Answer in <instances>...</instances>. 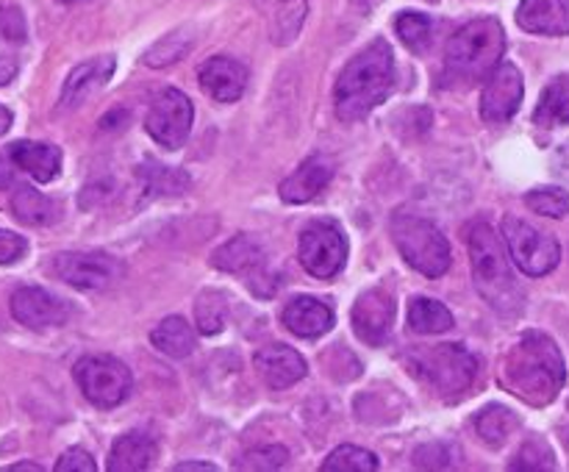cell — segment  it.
Returning <instances> with one entry per match:
<instances>
[{
    "label": "cell",
    "mask_w": 569,
    "mask_h": 472,
    "mask_svg": "<svg viewBox=\"0 0 569 472\" xmlns=\"http://www.w3.org/2000/svg\"><path fill=\"white\" fill-rule=\"evenodd\" d=\"M565 359L553 339L542 331L522 333L500 366V383L528 405L553 403L565 386Z\"/></svg>",
    "instance_id": "6da1fadb"
},
{
    "label": "cell",
    "mask_w": 569,
    "mask_h": 472,
    "mask_svg": "<svg viewBox=\"0 0 569 472\" xmlns=\"http://www.w3.org/2000/svg\"><path fill=\"white\" fill-rule=\"evenodd\" d=\"M395 87V56L389 42L376 39L367 44L339 76L333 89V103H337L339 120L356 122L370 114L376 106L389 98Z\"/></svg>",
    "instance_id": "7a4b0ae2"
},
{
    "label": "cell",
    "mask_w": 569,
    "mask_h": 472,
    "mask_svg": "<svg viewBox=\"0 0 569 472\" xmlns=\"http://www.w3.org/2000/svg\"><path fill=\"white\" fill-rule=\"evenodd\" d=\"M470 264L472 281H476L478 294L492 305L498 314H517L526 303L520 283L511 272L509 255H506L503 239L495 233L489 222H476L470 228Z\"/></svg>",
    "instance_id": "3957f363"
},
{
    "label": "cell",
    "mask_w": 569,
    "mask_h": 472,
    "mask_svg": "<svg viewBox=\"0 0 569 472\" xmlns=\"http://www.w3.org/2000/svg\"><path fill=\"white\" fill-rule=\"evenodd\" d=\"M506 53V31L495 17L467 22L445 48V78L459 83L487 81Z\"/></svg>",
    "instance_id": "277c9868"
},
{
    "label": "cell",
    "mask_w": 569,
    "mask_h": 472,
    "mask_svg": "<svg viewBox=\"0 0 569 472\" xmlns=\"http://www.w3.org/2000/svg\"><path fill=\"white\" fill-rule=\"evenodd\" d=\"M411 372L428 383L437 394L459 398L472 386L478 372L476 355L461 344H431L417 348L406 355Z\"/></svg>",
    "instance_id": "5b68a950"
},
{
    "label": "cell",
    "mask_w": 569,
    "mask_h": 472,
    "mask_svg": "<svg viewBox=\"0 0 569 472\" xmlns=\"http://www.w3.org/2000/svg\"><path fill=\"white\" fill-rule=\"evenodd\" d=\"M392 237L406 264L428 278H439L450 267V244L431 220L417 214H398L392 222Z\"/></svg>",
    "instance_id": "8992f818"
},
{
    "label": "cell",
    "mask_w": 569,
    "mask_h": 472,
    "mask_svg": "<svg viewBox=\"0 0 569 472\" xmlns=\"http://www.w3.org/2000/svg\"><path fill=\"white\" fill-rule=\"evenodd\" d=\"M83 398L98 409H114L131 394V370L114 355H87L72 370Z\"/></svg>",
    "instance_id": "52a82bcc"
},
{
    "label": "cell",
    "mask_w": 569,
    "mask_h": 472,
    "mask_svg": "<svg viewBox=\"0 0 569 472\" xmlns=\"http://www.w3.org/2000/svg\"><path fill=\"white\" fill-rule=\"evenodd\" d=\"M503 239L509 248L511 261L520 267L526 275L542 278L553 272L561 261V248L553 237L542 233L539 228L528 225L526 220L506 217L503 220Z\"/></svg>",
    "instance_id": "ba28073f"
},
{
    "label": "cell",
    "mask_w": 569,
    "mask_h": 472,
    "mask_svg": "<svg viewBox=\"0 0 569 472\" xmlns=\"http://www.w3.org/2000/svg\"><path fill=\"white\" fill-rule=\"evenodd\" d=\"M300 264L306 267V272L315 278H328L339 275L348 261V242H345V233L339 231L337 222L328 220H315L303 228L300 233Z\"/></svg>",
    "instance_id": "9c48e42d"
},
{
    "label": "cell",
    "mask_w": 569,
    "mask_h": 472,
    "mask_svg": "<svg viewBox=\"0 0 569 472\" xmlns=\"http://www.w3.org/2000/svg\"><path fill=\"white\" fill-rule=\"evenodd\" d=\"M192 100H189L181 89H161V92L150 100L144 128H148L150 139L159 142L161 148L178 150L187 142L189 131H192Z\"/></svg>",
    "instance_id": "30bf717a"
},
{
    "label": "cell",
    "mask_w": 569,
    "mask_h": 472,
    "mask_svg": "<svg viewBox=\"0 0 569 472\" xmlns=\"http://www.w3.org/2000/svg\"><path fill=\"white\" fill-rule=\"evenodd\" d=\"M53 272L76 289H106L120 281L126 267L100 250H70L56 255Z\"/></svg>",
    "instance_id": "8fae6325"
},
{
    "label": "cell",
    "mask_w": 569,
    "mask_h": 472,
    "mask_svg": "<svg viewBox=\"0 0 569 472\" xmlns=\"http://www.w3.org/2000/svg\"><path fill=\"white\" fill-rule=\"evenodd\" d=\"M522 76L515 64L509 61H500L492 72L487 76V83H483L481 94V117L492 125H500V122L511 120L517 114L522 103Z\"/></svg>",
    "instance_id": "7c38bea8"
},
{
    "label": "cell",
    "mask_w": 569,
    "mask_h": 472,
    "mask_svg": "<svg viewBox=\"0 0 569 472\" xmlns=\"http://www.w3.org/2000/svg\"><path fill=\"white\" fill-rule=\"evenodd\" d=\"M11 314H14V320L22 322L26 328L42 331V328L64 325V322L70 320L72 309L67 300L48 292V289L20 287L11 294Z\"/></svg>",
    "instance_id": "4fadbf2b"
},
{
    "label": "cell",
    "mask_w": 569,
    "mask_h": 472,
    "mask_svg": "<svg viewBox=\"0 0 569 472\" xmlns=\"http://www.w3.org/2000/svg\"><path fill=\"white\" fill-rule=\"evenodd\" d=\"M350 322H353V331L361 342L381 348L395 325V298L387 289H367L356 300Z\"/></svg>",
    "instance_id": "5bb4252c"
},
{
    "label": "cell",
    "mask_w": 569,
    "mask_h": 472,
    "mask_svg": "<svg viewBox=\"0 0 569 472\" xmlns=\"http://www.w3.org/2000/svg\"><path fill=\"white\" fill-rule=\"evenodd\" d=\"M200 89L217 103H233L248 87V67L231 56H214L198 70Z\"/></svg>",
    "instance_id": "9a60e30c"
},
{
    "label": "cell",
    "mask_w": 569,
    "mask_h": 472,
    "mask_svg": "<svg viewBox=\"0 0 569 472\" xmlns=\"http://www.w3.org/2000/svg\"><path fill=\"white\" fill-rule=\"evenodd\" d=\"M111 76H114V56H94V59L78 64L61 87V109L70 111L87 103L111 81Z\"/></svg>",
    "instance_id": "2e32d148"
},
{
    "label": "cell",
    "mask_w": 569,
    "mask_h": 472,
    "mask_svg": "<svg viewBox=\"0 0 569 472\" xmlns=\"http://www.w3.org/2000/svg\"><path fill=\"white\" fill-rule=\"evenodd\" d=\"M253 364L270 389H287L306 375V359L289 344H264L256 350Z\"/></svg>",
    "instance_id": "e0dca14e"
},
{
    "label": "cell",
    "mask_w": 569,
    "mask_h": 472,
    "mask_svg": "<svg viewBox=\"0 0 569 472\" xmlns=\"http://www.w3.org/2000/svg\"><path fill=\"white\" fill-rule=\"evenodd\" d=\"M253 6L264 17L270 39L281 48L300 37V28L309 14V0H253Z\"/></svg>",
    "instance_id": "ac0fdd59"
},
{
    "label": "cell",
    "mask_w": 569,
    "mask_h": 472,
    "mask_svg": "<svg viewBox=\"0 0 569 472\" xmlns=\"http://www.w3.org/2000/svg\"><path fill=\"white\" fill-rule=\"evenodd\" d=\"M211 264L222 272H233V275H250V287H256L259 272H264L267 253L253 237L239 233V237H233L231 242H226L222 248L214 250Z\"/></svg>",
    "instance_id": "d6986e66"
},
{
    "label": "cell",
    "mask_w": 569,
    "mask_h": 472,
    "mask_svg": "<svg viewBox=\"0 0 569 472\" xmlns=\"http://www.w3.org/2000/svg\"><path fill=\"white\" fill-rule=\"evenodd\" d=\"M333 178V161L326 159V155H309L287 181L281 183V198L287 203H309L315 200L322 189L331 183Z\"/></svg>",
    "instance_id": "ffe728a7"
},
{
    "label": "cell",
    "mask_w": 569,
    "mask_h": 472,
    "mask_svg": "<svg viewBox=\"0 0 569 472\" xmlns=\"http://www.w3.org/2000/svg\"><path fill=\"white\" fill-rule=\"evenodd\" d=\"M281 320L295 337L300 339H317L322 333H328L337 322L331 305H326L317 298H295L283 305Z\"/></svg>",
    "instance_id": "44dd1931"
},
{
    "label": "cell",
    "mask_w": 569,
    "mask_h": 472,
    "mask_svg": "<svg viewBox=\"0 0 569 472\" xmlns=\"http://www.w3.org/2000/svg\"><path fill=\"white\" fill-rule=\"evenodd\" d=\"M517 22L528 33L565 37L569 33V0H522Z\"/></svg>",
    "instance_id": "7402d4cb"
},
{
    "label": "cell",
    "mask_w": 569,
    "mask_h": 472,
    "mask_svg": "<svg viewBox=\"0 0 569 472\" xmlns=\"http://www.w3.org/2000/svg\"><path fill=\"white\" fill-rule=\"evenodd\" d=\"M156 459H159V444H156V439L144 431H131L122 433L114 442V448H111L109 470L142 472L148 466H153Z\"/></svg>",
    "instance_id": "603a6c76"
},
{
    "label": "cell",
    "mask_w": 569,
    "mask_h": 472,
    "mask_svg": "<svg viewBox=\"0 0 569 472\" xmlns=\"http://www.w3.org/2000/svg\"><path fill=\"white\" fill-rule=\"evenodd\" d=\"M6 153L14 161V167H20L39 183H50L61 172V150L53 144L14 142Z\"/></svg>",
    "instance_id": "cb8c5ba5"
},
{
    "label": "cell",
    "mask_w": 569,
    "mask_h": 472,
    "mask_svg": "<svg viewBox=\"0 0 569 472\" xmlns=\"http://www.w3.org/2000/svg\"><path fill=\"white\" fill-rule=\"evenodd\" d=\"M150 342L159 353L170 355V359H187L194 350V331L183 317H164L150 331Z\"/></svg>",
    "instance_id": "d4e9b609"
},
{
    "label": "cell",
    "mask_w": 569,
    "mask_h": 472,
    "mask_svg": "<svg viewBox=\"0 0 569 472\" xmlns=\"http://www.w3.org/2000/svg\"><path fill=\"white\" fill-rule=\"evenodd\" d=\"M11 211H14V220H20L22 225H50L59 217V205L50 198H44L42 192H37L33 187L14 189V194H11Z\"/></svg>",
    "instance_id": "484cf974"
},
{
    "label": "cell",
    "mask_w": 569,
    "mask_h": 472,
    "mask_svg": "<svg viewBox=\"0 0 569 472\" xmlns=\"http://www.w3.org/2000/svg\"><path fill=\"white\" fill-rule=\"evenodd\" d=\"M517 428H520V416L511 409H506V405L492 403L476 414V431L481 442H487L489 448H503Z\"/></svg>",
    "instance_id": "4316f807"
},
{
    "label": "cell",
    "mask_w": 569,
    "mask_h": 472,
    "mask_svg": "<svg viewBox=\"0 0 569 472\" xmlns=\"http://www.w3.org/2000/svg\"><path fill=\"white\" fill-rule=\"evenodd\" d=\"M537 125L553 128L567 125L569 122V76H559L545 87L542 98H539L537 111H533Z\"/></svg>",
    "instance_id": "83f0119b"
},
{
    "label": "cell",
    "mask_w": 569,
    "mask_h": 472,
    "mask_svg": "<svg viewBox=\"0 0 569 472\" xmlns=\"http://www.w3.org/2000/svg\"><path fill=\"white\" fill-rule=\"evenodd\" d=\"M409 325L411 331L422 333V337H431V333L450 331L453 328V314L439 300L415 298L409 305Z\"/></svg>",
    "instance_id": "f1b7e54d"
},
{
    "label": "cell",
    "mask_w": 569,
    "mask_h": 472,
    "mask_svg": "<svg viewBox=\"0 0 569 472\" xmlns=\"http://www.w3.org/2000/svg\"><path fill=\"white\" fill-rule=\"evenodd\" d=\"M139 178L144 183V194L150 198H170V194H183L189 187V175L172 167L159 164V161H148L139 167Z\"/></svg>",
    "instance_id": "f546056e"
},
{
    "label": "cell",
    "mask_w": 569,
    "mask_h": 472,
    "mask_svg": "<svg viewBox=\"0 0 569 472\" xmlns=\"http://www.w3.org/2000/svg\"><path fill=\"white\" fill-rule=\"evenodd\" d=\"M228 320V298L226 292H217V289H203L194 300V325L200 333L211 337V333H220L226 328Z\"/></svg>",
    "instance_id": "4dcf8cb0"
},
{
    "label": "cell",
    "mask_w": 569,
    "mask_h": 472,
    "mask_svg": "<svg viewBox=\"0 0 569 472\" xmlns=\"http://www.w3.org/2000/svg\"><path fill=\"white\" fill-rule=\"evenodd\" d=\"M194 44V33L192 28H178V31L167 33L161 37L153 48L144 53V64L148 67H167V64H176L178 59L189 53V48Z\"/></svg>",
    "instance_id": "1f68e13d"
},
{
    "label": "cell",
    "mask_w": 569,
    "mask_h": 472,
    "mask_svg": "<svg viewBox=\"0 0 569 472\" xmlns=\"http://www.w3.org/2000/svg\"><path fill=\"white\" fill-rule=\"evenodd\" d=\"M395 28H398L400 42H403L409 50H415V53H426V50L431 48V39H433L431 17L417 14V11H403V14L395 20Z\"/></svg>",
    "instance_id": "d6a6232c"
},
{
    "label": "cell",
    "mask_w": 569,
    "mask_h": 472,
    "mask_svg": "<svg viewBox=\"0 0 569 472\" xmlns=\"http://www.w3.org/2000/svg\"><path fill=\"white\" fill-rule=\"evenodd\" d=\"M326 472H372L378 470V455L356 444H342L322 461Z\"/></svg>",
    "instance_id": "836d02e7"
},
{
    "label": "cell",
    "mask_w": 569,
    "mask_h": 472,
    "mask_svg": "<svg viewBox=\"0 0 569 472\" xmlns=\"http://www.w3.org/2000/svg\"><path fill=\"white\" fill-rule=\"evenodd\" d=\"M528 209L545 217H567L569 214V194L561 187H542L526 194Z\"/></svg>",
    "instance_id": "e575fe53"
},
{
    "label": "cell",
    "mask_w": 569,
    "mask_h": 472,
    "mask_svg": "<svg viewBox=\"0 0 569 472\" xmlns=\"http://www.w3.org/2000/svg\"><path fill=\"white\" fill-rule=\"evenodd\" d=\"M553 450L539 436L528 439L520 453H517V459L511 461V470H553Z\"/></svg>",
    "instance_id": "d590c367"
},
{
    "label": "cell",
    "mask_w": 569,
    "mask_h": 472,
    "mask_svg": "<svg viewBox=\"0 0 569 472\" xmlns=\"http://www.w3.org/2000/svg\"><path fill=\"white\" fill-rule=\"evenodd\" d=\"M287 459H289L287 450L272 444V448H259L244 453L242 459L237 461V470H278V466L287 464Z\"/></svg>",
    "instance_id": "8d00e7d4"
},
{
    "label": "cell",
    "mask_w": 569,
    "mask_h": 472,
    "mask_svg": "<svg viewBox=\"0 0 569 472\" xmlns=\"http://www.w3.org/2000/svg\"><path fill=\"white\" fill-rule=\"evenodd\" d=\"M26 17L17 9L14 3L0 6V37L9 39V42H26Z\"/></svg>",
    "instance_id": "74e56055"
},
{
    "label": "cell",
    "mask_w": 569,
    "mask_h": 472,
    "mask_svg": "<svg viewBox=\"0 0 569 472\" xmlns=\"http://www.w3.org/2000/svg\"><path fill=\"white\" fill-rule=\"evenodd\" d=\"M98 464H94L92 455L83 448H70L61 453V459L56 461V472H94Z\"/></svg>",
    "instance_id": "f35d334b"
},
{
    "label": "cell",
    "mask_w": 569,
    "mask_h": 472,
    "mask_svg": "<svg viewBox=\"0 0 569 472\" xmlns=\"http://www.w3.org/2000/svg\"><path fill=\"white\" fill-rule=\"evenodd\" d=\"M28 253V242L17 233L0 228V264H14Z\"/></svg>",
    "instance_id": "ab89813d"
},
{
    "label": "cell",
    "mask_w": 569,
    "mask_h": 472,
    "mask_svg": "<svg viewBox=\"0 0 569 472\" xmlns=\"http://www.w3.org/2000/svg\"><path fill=\"white\" fill-rule=\"evenodd\" d=\"M14 183V161L9 159V153L0 155V189L11 187Z\"/></svg>",
    "instance_id": "60d3db41"
},
{
    "label": "cell",
    "mask_w": 569,
    "mask_h": 472,
    "mask_svg": "<svg viewBox=\"0 0 569 472\" xmlns=\"http://www.w3.org/2000/svg\"><path fill=\"white\" fill-rule=\"evenodd\" d=\"M14 76H17V61L9 59V56H0V87H6Z\"/></svg>",
    "instance_id": "b9f144b4"
},
{
    "label": "cell",
    "mask_w": 569,
    "mask_h": 472,
    "mask_svg": "<svg viewBox=\"0 0 569 472\" xmlns=\"http://www.w3.org/2000/svg\"><path fill=\"white\" fill-rule=\"evenodd\" d=\"M178 472H192V470H206V472H214V464H203V461H183V464H176Z\"/></svg>",
    "instance_id": "7bdbcfd3"
},
{
    "label": "cell",
    "mask_w": 569,
    "mask_h": 472,
    "mask_svg": "<svg viewBox=\"0 0 569 472\" xmlns=\"http://www.w3.org/2000/svg\"><path fill=\"white\" fill-rule=\"evenodd\" d=\"M9 128H11V111L0 106V137H3V133L9 131Z\"/></svg>",
    "instance_id": "ee69618b"
},
{
    "label": "cell",
    "mask_w": 569,
    "mask_h": 472,
    "mask_svg": "<svg viewBox=\"0 0 569 472\" xmlns=\"http://www.w3.org/2000/svg\"><path fill=\"white\" fill-rule=\"evenodd\" d=\"M9 472H22V470H31V472H42V466L39 464H31V461H22V464H11L6 466Z\"/></svg>",
    "instance_id": "f6af8a7d"
},
{
    "label": "cell",
    "mask_w": 569,
    "mask_h": 472,
    "mask_svg": "<svg viewBox=\"0 0 569 472\" xmlns=\"http://www.w3.org/2000/svg\"><path fill=\"white\" fill-rule=\"evenodd\" d=\"M64 3H76V0H64Z\"/></svg>",
    "instance_id": "bcb514c9"
}]
</instances>
